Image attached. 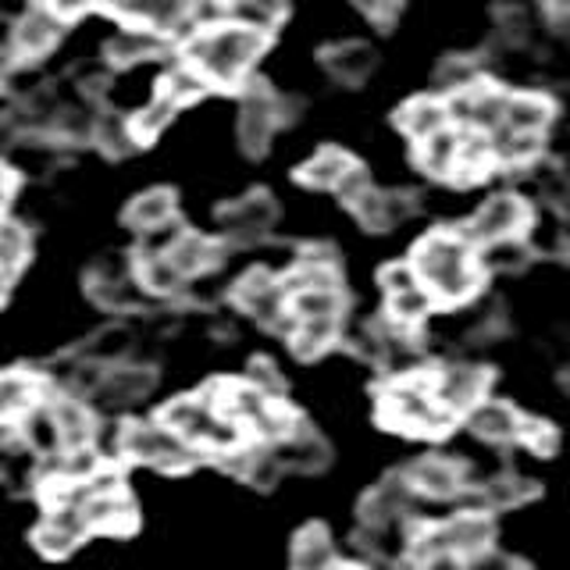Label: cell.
Here are the masks:
<instances>
[{"label":"cell","instance_id":"6da1fadb","mask_svg":"<svg viewBox=\"0 0 570 570\" xmlns=\"http://www.w3.org/2000/svg\"><path fill=\"white\" fill-rule=\"evenodd\" d=\"M410 264L428 285V293L435 296V303L445 307H456V303H468L481 289V261H478V246L463 232L453 228H435L414 246Z\"/></svg>","mask_w":570,"mask_h":570},{"label":"cell","instance_id":"7a4b0ae2","mask_svg":"<svg viewBox=\"0 0 570 570\" xmlns=\"http://www.w3.org/2000/svg\"><path fill=\"white\" fill-rule=\"evenodd\" d=\"M264 47L267 36L239 22L204 26L189 36L186 65L200 71L207 86H239L246 79V71L257 65Z\"/></svg>","mask_w":570,"mask_h":570},{"label":"cell","instance_id":"3957f363","mask_svg":"<svg viewBox=\"0 0 570 570\" xmlns=\"http://www.w3.org/2000/svg\"><path fill=\"white\" fill-rule=\"evenodd\" d=\"M379 414L389 428L406 435H442L450 428L453 414L445 406H439L435 392H432V379H396L379 400Z\"/></svg>","mask_w":570,"mask_h":570},{"label":"cell","instance_id":"277c9868","mask_svg":"<svg viewBox=\"0 0 570 570\" xmlns=\"http://www.w3.org/2000/svg\"><path fill=\"white\" fill-rule=\"evenodd\" d=\"M160 421H165L171 432L183 435L189 445H196V450H214V453L239 450L243 435H246L236 421L222 417L204 396H183V400L168 403Z\"/></svg>","mask_w":570,"mask_h":570},{"label":"cell","instance_id":"5b68a950","mask_svg":"<svg viewBox=\"0 0 570 570\" xmlns=\"http://www.w3.org/2000/svg\"><path fill=\"white\" fill-rule=\"evenodd\" d=\"M196 445H189L165 421H136L121 428V456L150 463L160 471H186L196 460Z\"/></svg>","mask_w":570,"mask_h":570},{"label":"cell","instance_id":"8992f818","mask_svg":"<svg viewBox=\"0 0 570 570\" xmlns=\"http://www.w3.org/2000/svg\"><path fill=\"white\" fill-rule=\"evenodd\" d=\"M534 222L531 204L517 193H492L489 200H481V207L468 218L460 232L471 239V246H489L503 239H521L528 236V228Z\"/></svg>","mask_w":570,"mask_h":570},{"label":"cell","instance_id":"52a82bcc","mask_svg":"<svg viewBox=\"0 0 570 570\" xmlns=\"http://www.w3.org/2000/svg\"><path fill=\"white\" fill-rule=\"evenodd\" d=\"M278 222V204L272 193L254 189L232 200L218 210V225H222V236L232 246H257L272 236V228Z\"/></svg>","mask_w":570,"mask_h":570},{"label":"cell","instance_id":"ba28073f","mask_svg":"<svg viewBox=\"0 0 570 570\" xmlns=\"http://www.w3.org/2000/svg\"><path fill=\"white\" fill-rule=\"evenodd\" d=\"M139 278L136 261L125 254H104L100 261L89 264L86 272V293L104 311H129L139 303Z\"/></svg>","mask_w":570,"mask_h":570},{"label":"cell","instance_id":"9c48e42d","mask_svg":"<svg viewBox=\"0 0 570 570\" xmlns=\"http://www.w3.org/2000/svg\"><path fill=\"white\" fill-rule=\"evenodd\" d=\"M278 129V94L267 89V82H246L243 104L236 118V139L246 157H264L272 147V136Z\"/></svg>","mask_w":570,"mask_h":570},{"label":"cell","instance_id":"30bf717a","mask_svg":"<svg viewBox=\"0 0 570 570\" xmlns=\"http://www.w3.org/2000/svg\"><path fill=\"white\" fill-rule=\"evenodd\" d=\"M507 100H510L507 89L489 79H478L474 86L445 97L453 125H460V129H468V132H485V136H492L499 125H503Z\"/></svg>","mask_w":570,"mask_h":570},{"label":"cell","instance_id":"8fae6325","mask_svg":"<svg viewBox=\"0 0 570 570\" xmlns=\"http://www.w3.org/2000/svg\"><path fill=\"white\" fill-rule=\"evenodd\" d=\"M236 303L254 314L264 325H282L285 332L293 328V314H289V293H285L282 278H275L272 272H246L239 282H236Z\"/></svg>","mask_w":570,"mask_h":570},{"label":"cell","instance_id":"7c38bea8","mask_svg":"<svg viewBox=\"0 0 570 570\" xmlns=\"http://www.w3.org/2000/svg\"><path fill=\"white\" fill-rule=\"evenodd\" d=\"M489 371L478 367V364H445L432 374V392L439 406H445L450 414H468L474 403H481L489 396Z\"/></svg>","mask_w":570,"mask_h":570},{"label":"cell","instance_id":"4fadbf2b","mask_svg":"<svg viewBox=\"0 0 570 570\" xmlns=\"http://www.w3.org/2000/svg\"><path fill=\"white\" fill-rule=\"evenodd\" d=\"M89 528V517L82 510V503L68 499V503H53L50 513L43 517V524L36 528V549L47 552V557H68L86 539Z\"/></svg>","mask_w":570,"mask_h":570},{"label":"cell","instance_id":"5bb4252c","mask_svg":"<svg viewBox=\"0 0 570 570\" xmlns=\"http://www.w3.org/2000/svg\"><path fill=\"white\" fill-rule=\"evenodd\" d=\"M154 389V371L150 367H136V364H118V367H107L100 385L94 389V403L100 410H118L125 406H136L139 400H147Z\"/></svg>","mask_w":570,"mask_h":570},{"label":"cell","instance_id":"9a60e30c","mask_svg":"<svg viewBox=\"0 0 570 570\" xmlns=\"http://www.w3.org/2000/svg\"><path fill=\"white\" fill-rule=\"evenodd\" d=\"M417 210V196L406 189H367L361 200L353 204L356 222H361L367 232H392L400 228L410 214Z\"/></svg>","mask_w":570,"mask_h":570},{"label":"cell","instance_id":"2e32d148","mask_svg":"<svg viewBox=\"0 0 570 570\" xmlns=\"http://www.w3.org/2000/svg\"><path fill=\"white\" fill-rule=\"evenodd\" d=\"M61 26L65 22L47 4L29 8L22 18H18L14 36H11L14 58H22V61H40V58H47V53L58 47V40H61Z\"/></svg>","mask_w":570,"mask_h":570},{"label":"cell","instance_id":"e0dca14e","mask_svg":"<svg viewBox=\"0 0 570 570\" xmlns=\"http://www.w3.org/2000/svg\"><path fill=\"white\" fill-rule=\"evenodd\" d=\"M321 68L325 76L338 86H364L374 68H379V53H374L371 43L364 40H343V43H332L321 50Z\"/></svg>","mask_w":570,"mask_h":570},{"label":"cell","instance_id":"ac0fdd59","mask_svg":"<svg viewBox=\"0 0 570 570\" xmlns=\"http://www.w3.org/2000/svg\"><path fill=\"white\" fill-rule=\"evenodd\" d=\"M406 481H410V489H414L417 495L453 499V495L463 492V485H468V474H463V468L453 456L432 453V456H421L417 463H410Z\"/></svg>","mask_w":570,"mask_h":570},{"label":"cell","instance_id":"d6986e66","mask_svg":"<svg viewBox=\"0 0 570 570\" xmlns=\"http://www.w3.org/2000/svg\"><path fill=\"white\" fill-rule=\"evenodd\" d=\"M275 453L282 460V468L289 471H303V474H317L332 463V445L321 439V432H314L311 424H299L282 442H275Z\"/></svg>","mask_w":570,"mask_h":570},{"label":"cell","instance_id":"ffe728a7","mask_svg":"<svg viewBox=\"0 0 570 570\" xmlns=\"http://www.w3.org/2000/svg\"><path fill=\"white\" fill-rule=\"evenodd\" d=\"M463 421H468V432L481 442H513L521 439V414H517V406H510L507 400H481L474 403L468 414H463Z\"/></svg>","mask_w":570,"mask_h":570},{"label":"cell","instance_id":"44dd1931","mask_svg":"<svg viewBox=\"0 0 570 570\" xmlns=\"http://www.w3.org/2000/svg\"><path fill=\"white\" fill-rule=\"evenodd\" d=\"M410 495H414V489H410L406 474H392V478L382 481V485H374L364 495V503H361V521H364V528L406 521Z\"/></svg>","mask_w":570,"mask_h":570},{"label":"cell","instance_id":"7402d4cb","mask_svg":"<svg viewBox=\"0 0 570 570\" xmlns=\"http://www.w3.org/2000/svg\"><path fill=\"white\" fill-rule=\"evenodd\" d=\"M552 118H557V104H552L546 94L524 89V94H510L507 111H503V125H499V129L524 132V136H546Z\"/></svg>","mask_w":570,"mask_h":570},{"label":"cell","instance_id":"603a6c76","mask_svg":"<svg viewBox=\"0 0 570 570\" xmlns=\"http://www.w3.org/2000/svg\"><path fill=\"white\" fill-rule=\"evenodd\" d=\"M157 254H168L178 272H183L186 278H196V275L210 272V267H218L222 246L207 236H200V232H175L171 243L165 249H157Z\"/></svg>","mask_w":570,"mask_h":570},{"label":"cell","instance_id":"cb8c5ba5","mask_svg":"<svg viewBox=\"0 0 570 570\" xmlns=\"http://www.w3.org/2000/svg\"><path fill=\"white\" fill-rule=\"evenodd\" d=\"M396 121H400V129L414 142L432 139V136H439L442 129H450V125H453L450 104H445L442 97H414V100H406L396 111Z\"/></svg>","mask_w":570,"mask_h":570},{"label":"cell","instance_id":"d4e9b609","mask_svg":"<svg viewBox=\"0 0 570 570\" xmlns=\"http://www.w3.org/2000/svg\"><path fill=\"white\" fill-rule=\"evenodd\" d=\"M175 207H178V200L171 189H165V186L142 189L139 196H132L129 207H125V225L142 232V236H150V232H160L165 225H171Z\"/></svg>","mask_w":570,"mask_h":570},{"label":"cell","instance_id":"484cf974","mask_svg":"<svg viewBox=\"0 0 570 570\" xmlns=\"http://www.w3.org/2000/svg\"><path fill=\"white\" fill-rule=\"evenodd\" d=\"M356 168V160L343 150V147H325L317 150L307 165L296 171V178L303 186L321 189V193H338V186L346 183V175Z\"/></svg>","mask_w":570,"mask_h":570},{"label":"cell","instance_id":"4316f807","mask_svg":"<svg viewBox=\"0 0 570 570\" xmlns=\"http://www.w3.org/2000/svg\"><path fill=\"white\" fill-rule=\"evenodd\" d=\"M50 414H53V424H58V432H61L65 450H82V445H94L97 428H94V414H89L82 400H76V396L50 400Z\"/></svg>","mask_w":570,"mask_h":570},{"label":"cell","instance_id":"83f0119b","mask_svg":"<svg viewBox=\"0 0 570 570\" xmlns=\"http://www.w3.org/2000/svg\"><path fill=\"white\" fill-rule=\"evenodd\" d=\"M539 495V485L521 474H495L478 489V510H513Z\"/></svg>","mask_w":570,"mask_h":570},{"label":"cell","instance_id":"f1b7e54d","mask_svg":"<svg viewBox=\"0 0 570 570\" xmlns=\"http://www.w3.org/2000/svg\"><path fill=\"white\" fill-rule=\"evenodd\" d=\"M460 142H463V129H442L439 136L417 142V165L424 175L432 178H453L456 160H460Z\"/></svg>","mask_w":570,"mask_h":570},{"label":"cell","instance_id":"f546056e","mask_svg":"<svg viewBox=\"0 0 570 570\" xmlns=\"http://www.w3.org/2000/svg\"><path fill=\"white\" fill-rule=\"evenodd\" d=\"M495 168V154H492V139L485 132H468L463 129V142H460V160L450 183L456 186H474L481 183L489 171Z\"/></svg>","mask_w":570,"mask_h":570},{"label":"cell","instance_id":"4dcf8cb0","mask_svg":"<svg viewBox=\"0 0 570 570\" xmlns=\"http://www.w3.org/2000/svg\"><path fill=\"white\" fill-rule=\"evenodd\" d=\"M293 570H328L335 563V539L325 524H311L296 534L289 552Z\"/></svg>","mask_w":570,"mask_h":570},{"label":"cell","instance_id":"1f68e13d","mask_svg":"<svg viewBox=\"0 0 570 570\" xmlns=\"http://www.w3.org/2000/svg\"><path fill=\"white\" fill-rule=\"evenodd\" d=\"M165 47L160 40V32L150 29V26H132V29H121L111 43H107V61L115 68H125V65H136V61H147L154 53Z\"/></svg>","mask_w":570,"mask_h":570},{"label":"cell","instance_id":"d6a6232c","mask_svg":"<svg viewBox=\"0 0 570 570\" xmlns=\"http://www.w3.org/2000/svg\"><path fill=\"white\" fill-rule=\"evenodd\" d=\"M89 528L104 531H129L136 524V507L125 492H107V495H89L82 503Z\"/></svg>","mask_w":570,"mask_h":570},{"label":"cell","instance_id":"836d02e7","mask_svg":"<svg viewBox=\"0 0 570 570\" xmlns=\"http://www.w3.org/2000/svg\"><path fill=\"white\" fill-rule=\"evenodd\" d=\"M136 278L154 296H171L186 285V275L171 264L168 254H157V249H147V254L136 257Z\"/></svg>","mask_w":570,"mask_h":570},{"label":"cell","instance_id":"e575fe53","mask_svg":"<svg viewBox=\"0 0 570 570\" xmlns=\"http://www.w3.org/2000/svg\"><path fill=\"white\" fill-rule=\"evenodd\" d=\"M40 392L43 385L36 382L32 374H22V371L0 374V421L26 417L29 410L40 403Z\"/></svg>","mask_w":570,"mask_h":570},{"label":"cell","instance_id":"d590c367","mask_svg":"<svg viewBox=\"0 0 570 570\" xmlns=\"http://www.w3.org/2000/svg\"><path fill=\"white\" fill-rule=\"evenodd\" d=\"M534 249L531 243L521 236V239H503V243H489L478 249V261H481V272H492V275H517L524 272V267L531 264Z\"/></svg>","mask_w":570,"mask_h":570},{"label":"cell","instance_id":"8d00e7d4","mask_svg":"<svg viewBox=\"0 0 570 570\" xmlns=\"http://www.w3.org/2000/svg\"><path fill=\"white\" fill-rule=\"evenodd\" d=\"M385 303H389V321H392V325L406 328V332H414L421 321L435 311V296L428 293L424 282L410 285V289H403V293L385 296Z\"/></svg>","mask_w":570,"mask_h":570},{"label":"cell","instance_id":"74e56055","mask_svg":"<svg viewBox=\"0 0 570 570\" xmlns=\"http://www.w3.org/2000/svg\"><path fill=\"white\" fill-rule=\"evenodd\" d=\"M489 139H492L495 168H528L542 154V136H524V132L495 129Z\"/></svg>","mask_w":570,"mask_h":570},{"label":"cell","instance_id":"f35d334b","mask_svg":"<svg viewBox=\"0 0 570 570\" xmlns=\"http://www.w3.org/2000/svg\"><path fill=\"white\" fill-rule=\"evenodd\" d=\"M94 142L100 147V154L115 157V160L129 157L139 147V139L132 132V118H121L115 111L97 115V121H94Z\"/></svg>","mask_w":570,"mask_h":570},{"label":"cell","instance_id":"ab89813d","mask_svg":"<svg viewBox=\"0 0 570 570\" xmlns=\"http://www.w3.org/2000/svg\"><path fill=\"white\" fill-rule=\"evenodd\" d=\"M343 311H346V296L338 285L332 289H299V293H289V314L296 321H311V317H335L343 321Z\"/></svg>","mask_w":570,"mask_h":570},{"label":"cell","instance_id":"60d3db41","mask_svg":"<svg viewBox=\"0 0 570 570\" xmlns=\"http://www.w3.org/2000/svg\"><path fill=\"white\" fill-rule=\"evenodd\" d=\"M478 79V58H471V53H445L432 71V86L442 97H453L460 89L474 86Z\"/></svg>","mask_w":570,"mask_h":570},{"label":"cell","instance_id":"b9f144b4","mask_svg":"<svg viewBox=\"0 0 570 570\" xmlns=\"http://www.w3.org/2000/svg\"><path fill=\"white\" fill-rule=\"evenodd\" d=\"M22 435H26V442L32 445V450H36V453H43V456H58V453H65L61 432H58V424H53L50 406H32V410H29Z\"/></svg>","mask_w":570,"mask_h":570},{"label":"cell","instance_id":"7bdbcfd3","mask_svg":"<svg viewBox=\"0 0 570 570\" xmlns=\"http://www.w3.org/2000/svg\"><path fill=\"white\" fill-rule=\"evenodd\" d=\"M236 11V22L246 26V29H257V32H275L282 22H285V11L289 4L285 0H239V4H232Z\"/></svg>","mask_w":570,"mask_h":570},{"label":"cell","instance_id":"ee69618b","mask_svg":"<svg viewBox=\"0 0 570 570\" xmlns=\"http://www.w3.org/2000/svg\"><path fill=\"white\" fill-rule=\"evenodd\" d=\"M495 40L507 50H521L531 40V14L521 4L495 8Z\"/></svg>","mask_w":570,"mask_h":570},{"label":"cell","instance_id":"f6af8a7d","mask_svg":"<svg viewBox=\"0 0 570 570\" xmlns=\"http://www.w3.org/2000/svg\"><path fill=\"white\" fill-rule=\"evenodd\" d=\"M175 111H178V104H175V100H168L165 94H157L147 107H142V111H136V115H132V132H136V139H139V142L157 139V136L165 132L168 125H171Z\"/></svg>","mask_w":570,"mask_h":570},{"label":"cell","instance_id":"bcb514c9","mask_svg":"<svg viewBox=\"0 0 570 570\" xmlns=\"http://www.w3.org/2000/svg\"><path fill=\"white\" fill-rule=\"evenodd\" d=\"M204 89H207V79H204L196 68H189V65L183 61V68H175L171 76L165 79V86H160V94H165L168 100H175L178 107H183V104H189V100H196V97H204Z\"/></svg>","mask_w":570,"mask_h":570},{"label":"cell","instance_id":"7dc6e473","mask_svg":"<svg viewBox=\"0 0 570 570\" xmlns=\"http://www.w3.org/2000/svg\"><path fill=\"white\" fill-rule=\"evenodd\" d=\"M539 196L560 218H570V175L563 168H546L539 175Z\"/></svg>","mask_w":570,"mask_h":570},{"label":"cell","instance_id":"c3c4849f","mask_svg":"<svg viewBox=\"0 0 570 570\" xmlns=\"http://www.w3.org/2000/svg\"><path fill=\"white\" fill-rule=\"evenodd\" d=\"M129 346H132V335L125 332V328H107V332H100L94 343L86 346V356L89 361H97V364H115V361H121L125 353H129Z\"/></svg>","mask_w":570,"mask_h":570},{"label":"cell","instance_id":"681fc988","mask_svg":"<svg viewBox=\"0 0 570 570\" xmlns=\"http://www.w3.org/2000/svg\"><path fill=\"white\" fill-rule=\"evenodd\" d=\"M521 442L528 445L531 453H539V456H549L552 450H557V428H552L549 421H539V417H524L521 421Z\"/></svg>","mask_w":570,"mask_h":570},{"label":"cell","instance_id":"f907efd6","mask_svg":"<svg viewBox=\"0 0 570 570\" xmlns=\"http://www.w3.org/2000/svg\"><path fill=\"white\" fill-rule=\"evenodd\" d=\"M353 8L379 29H389V26H396V18L403 14V0H353Z\"/></svg>","mask_w":570,"mask_h":570},{"label":"cell","instance_id":"816d5d0a","mask_svg":"<svg viewBox=\"0 0 570 570\" xmlns=\"http://www.w3.org/2000/svg\"><path fill=\"white\" fill-rule=\"evenodd\" d=\"M246 382L249 385H257L264 396H272V400H278L282 396V374H278V367L272 364V361H254L249 364V374H246Z\"/></svg>","mask_w":570,"mask_h":570},{"label":"cell","instance_id":"f5cc1de1","mask_svg":"<svg viewBox=\"0 0 570 570\" xmlns=\"http://www.w3.org/2000/svg\"><path fill=\"white\" fill-rule=\"evenodd\" d=\"M463 570H528L517 557H510V552H499V549H485L478 552L474 560L463 563Z\"/></svg>","mask_w":570,"mask_h":570},{"label":"cell","instance_id":"db71d44e","mask_svg":"<svg viewBox=\"0 0 570 570\" xmlns=\"http://www.w3.org/2000/svg\"><path fill=\"white\" fill-rule=\"evenodd\" d=\"M542 14L552 29H570V0H542Z\"/></svg>","mask_w":570,"mask_h":570},{"label":"cell","instance_id":"11a10c76","mask_svg":"<svg viewBox=\"0 0 570 570\" xmlns=\"http://www.w3.org/2000/svg\"><path fill=\"white\" fill-rule=\"evenodd\" d=\"M14 189H18V178H14V171H11L8 165H0V210L8 207V200L14 196Z\"/></svg>","mask_w":570,"mask_h":570},{"label":"cell","instance_id":"9f6ffc18","mask_svg":"<svg viewBox=\"0 0 570 570\" xmlns=\"http://www.w3.org/2000/svg\"><path fill=\"white\" fill-rule=\"evenodd\" d=\"M14 278H18V267H11V264H0V303H4V299L11 296V285H14Z\"/></svg>","mask_w":570,"mask_h":570},{"label":"cell","instance_id":"6f0895ef","mask_svg":"<svg viewBox=\"0 0 570 570\" xmlns=\"http://www.w3.org/2000/svg\"><path fill=\"white\" fill-rule=\"evenodd\" d=\"M417 570H463V563H460V560H453V557H439V560L424 563V567H417Z\"/></svg>","mask_w":570,"mask_h":570},{"label":"cell","instance_id":"680465c9","mask_svg":"<svg viewBox=\"0 0 570 570\" xmlns=\"http://www.w3.org/2000/svg\"><path fill=\"white\" fill-rule=\"evenodd\" d=\"M11 68H14V50L0 47V86H4V79L11 76Z\"/></svg>","mask_w":570,"mask_h":570},{"label":"cell","instance_id":"91938a15","mask_svg":"<svg viewBox=\"0 0 570 570\" xmlns=\"http://www.w3.org/2000/svg\"><path fill=\"white\" fill-rule=\"evenodd\" d=\"M557 254L570 261V225H563V228H560V243H557Z\"/></svg>","mask_w":570,"mask_h":570},{"label":"cell","instance_id":"94428289","mask_svg":"<svg viewBox=\"0 0 570 570\" xmlns=\"http://www.w3.org/2000/svg\"><path fill=\"white\" fill-rule=\"evenodd\" d=\"M328 570H361V567H356V563H338V560H335Z\"/></svg>","mask_w":570,"mask_h":570},{"label":"cell","instance_id":"6125c7cd","mask_svg":"<svg viewBox=\"0 0 570 570\" xmlns=\"http://www.w3.org/2000/svg\"><path fill=\"white\" fill-rule=\"evenodd\" d=\"M563 385H567V392H570V367L563 371Z\"/></svg>","mask_w":570,"mask_h":570},{"label":"cell","instance_id":"be15d7a7","mask_svg":"<svg viewBox=\"0 0 570 570\" xmlns=\"http://www.w3.org/2000/svg\"><path fill=\"white\" fill-rule=\"evenodd\" d=\"M214 4H239V0H214Z\"/></svg>","mask_w":570,"mask_h":570},{"label":"cell","instance_id":"e7e4bbea","mask_svg":"<svg viewBox=\"0 0 570 570\" xmlns=\"http://www.w3.org/2000/svg\"><path fill=\"white\" fill-rule=\"evenodd\" d=\"M563 40H567V43H570V29H563Z\"/></svg>","mask_w":570,"mask_h":570}]
</instances>
